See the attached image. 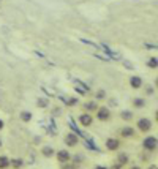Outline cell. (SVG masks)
Here are the masks:
<instances>
[{
    "label": "cell",
    "instance_id": "cell-1",
    "mask_svg": "<svg viewBox=\"0 0 158 169\" xmlns=\"http://www.w3.org/2000/svg\"><path fill=\"white\" fill-rule=\"evenodd\" d=\"M144 147H146L147 150H155L156 149V137L155 136H149V137H146L144 139Z\"/></svg>",
    "mask_w": 158,
    "mask_h": 169
},
{
    "label": "cell",
    "instance_id": "cell-2",
    "mask_svg": "<svg viewBox=\"0 0 158 169\" xmlns=\"http://www.w3.org/2000/svg\"><path fill=\"white\" fill-rule=\"evenodd\" d=\"M138 126H139L141 131H149L150 126H152V122H150L149 119H141V120L138 122Z\"/></svg>",
    "mask_w": 158,
    "mask_h": 169
},
{
    "label": "cell",
    "instance_id": "cell-3",
    "mask_svg": "<svg viewBox=\"0 0 158 169\" xmlns=\"http://www.w3.org/2000/svg\"><path fill=\"white\" fill-rule=\"evenodd\" d=\"M97 117H98L100 120H108V119H109V109H108V108H101V109H98Z\"/></svg>",
    "mask_w": 158,
    "mask_h": 169
},
{
    "label": "cell",
    "instance_id": "cell-4",
    "mask_svg": "<svg viewBox=\"0 0 158 169\" xmlns=\"http://www.w3.org/2000/svg\"><path fill=\"white\" fill-rule=\"evenodd\" d=\"M70 126H71V130H73V131H74V133H76L77 136H82L84 139H87V137H89V136H87V134H85L84 131H81V130L77 128V126H76V123H74V120H73V119H70Z\"/></svg>",
    "mask_w": 158,
    "mask_h": 169
},
{
    "label": "cell",
    "instance_id": "cell-5",
    "mask_svg": "<svg viewBox=\"0 0 158 169\" xmlns=\"http://www.w3.org/2000/svg\"><path fill=\"white\" fill-rule=\"evenodd\" d=\"M100 49H104V52H106V54L109 55L111 59H118V57H120V55H118L117 52H114L112 49H109L106 44H100Z\"/></svg>",
    "mask_w": 158,
    "mask_h": 169
},
{
    "label": "cell",
    "instance_id": "cell-6",
    "mask_svg": "<svg viewBox=\"0 0 158 169\" xmlns=\"http://www.w3.org/2000/svg\"><path fill=\"white\" fill-rule=\"evenodd\" d=\"M57 158H59V161H62V163H67V161L70 160V153H68L67 150H62V152L57 153Z\"/></svg>",
    "mask_w": 158,
    "mask_h": 169
},
{
    "label": "cell",
    "instance_id": "cell-7",
    "mask_svg": "<svg viewBox=\"0 0 158 169\" xmlns=\"http://www.w3.org/2000/svg\"><path fill=\"white\" fill-rule=\"evenodd\" d=\"M65 142H67L70 147L76 146V144H77V134H68L67 139H65Z\"/></svg>",
    "mask_w": 158,
    "mask_h": 169
},
{
    "label": "cell",
    "instance_id": "cell-8",
    "mask_svg": "<svg viewBox=\"0 0 158 169\" xmlns=\"http://www.w3.org/2000/svg\"><path fill=\"white\" fill-rule=\"evenodd\" d=\"M130 84H131V87H133V89H139V87L142 86V81H141V78L133 76V78L130 79Z\"/></svg>",
    "mask_w": 158,
    "mask_h": 169
},
{
    "label": "cell",
    "instance_id": "cell-9",
    "mask_svg": "<svg viewBox=\"0 0 158 169\" xmlns=\"http://www.w3.org/2000/svg\"><path fill=\"white\" fill-rule=\"evenodd\" d=\"M106 147H108L109 150L118 149V141H117V139H108V141H106Z\"/></svg>",
    "mask_w": 158,
    "mask_h": 169
},
{
    "label": "cell",
    "instance_id": "cell-10",
    "mask_svg": "<svg viewBox=\"0 0 158 169\" xmlns=\"http://www.w3.org/2000/svg\"><path fill=\"white\" fill-rule=\"evenodd\" d=\"M85 147H87V149H90V150H94V152H100V149L94 144L92 137H87V141H85Z\"/></svg>",
    "mask_w": 158,
    "mask_h": 169
},
{
    "label": "cell",
    "instance_id": "cell-11",
    "mask_svg": "<svg viewBox=\"0 0 158 169\" xmlns=\"http://www.w3.org/2000/svg\"><path fill=\"white\" fill-rule=\"evenodd\" d=\"M79 120H81V123H82L84 126H89V125L92 123V117H90L89 114H84V116H81V117H79Z\"/></svg>",
    "mask_w": 158,
    "mask_h": 169
},
{
    "label": "cell",
    "instance_id": "cell-12",
    "mask_svg": "<svg viewBox=\"0 0 158 169\" xmlns=\"http://www.w3.org/2000/svg\"><path fill=\"white\" fill-rule=\"evenodd\" d=\"M10 164V160L6 157H0V169H5Z\"/></svg>",
    "mask_w": 158,
    "mask_h": 169
},
{
    "label": "cell",
    "instance_id": "cell-13",
    "mask_svg": "<svg viewBox=\"0 0 158 169\" xmlns=\"http://www.w3.org/2000/svg\"><path fill=\"white\" fill-rule=\"evenodd\" d=\"M43 155H44V157H52V155H54V150H52V147H44V149H43Z\"/></svg>",
    "mask_w": 158,
    "mask_h": 169
},
{
    "label": "cell",
    "instance_id": "cell-14",
    "mask_svg": "<svg viewBox=\"0 0 158 169\" xmlns=\"http://www.w3.org/2000/svg\"><path fill=\"white\" fill-rule=\"evenodd\" d=\"M21 119H22L24 122H29V120L32 119V114H30V112H22V114H21Z\"/></svg>",
    "mask_w": 158,
    "mask_h": 169
},
{
    "label": "cell",
    "instance_id": "cell-15",
    "mask_svg": "<svg viewBox=\"0 0 158 169\" xmlns=\"http://www.w3.org/2000/svg\"><path fill=\"white\" fill-rule=\"evenodd\" d=\"M36 104H38L40 108H46V106H48V100H46V98H40Z\"/></svg>",
    "mask_w": 158,
    "mask_h": 169
},
{
    "label": "cell",
    "instance_id": "cell-16",
    "mask_svg": "<svg viewBox=\"0 0 158 169\" xmlns=\"http://www.w3.org/2000/svg\"><path fill=\"white\" fill-rule=\"evenodd\" d=\"M133 130H131V128H123L122 130V136H133Z\"/></svg>",
    "mask_w": 158,
    "mask_h": 169
},
{
    "label": "cell",
    "instance_id": "cell-17",
    "mask_svg": "<svg viewBox=\"0 0 158 169\" xmlns=\"http://www.w3.org/2000/svg\"><path fill=\"white\" fill-rule=\"evenodd\" d=\"M77 103L76 98H67V101H65V104H68V106H74Z\"/></svg>",
    "mask_w": 158,
    "mask_h": 169
},
{
    "label": "cell",
    "instance_id": "cell-18",
    "mask_svg": "<svg viewBox=\"0 0 158 169\" xmlns=\"http://www.w3.org/2000/svg\"><path fill=\"white\" fill-rule=\"evenodd\" d=\"M82 43H85V44H89V46H92V48H97V49H100V44H95V43H92V41H87V40H81Z\"/></svg>",
    "mask_w": 158,
    "mask_h": 169
},
{
    "label": "cell",
    "instance_id": "cell-19",
    "mask_svg": "<svg viewBox=\"0 0 158 169\" xmlns=\"http://www.w3.org/2000/svg\"><path fill=\"white\" fill-rule=\"evenodd\" d=\"M122 119H125V120H130V119H131V112H130V111H125V112H122Z\"/></svg>",
    "mask_w": 158,
    "mask_h": 169
},
{
    "label": "cell",
    "instance_id": "cell-20",
    "mask_svg": "<svg viewBox=\"0 0 158 169\" xmlns=\"http://www.w3.org/2000/svg\"><path fill=\"white\" fill-rule=\"evenodd\" d=\"M11 164L15 166V167H21V166H22V160H13Z\"/></svg>",
    "mask_w": 158,
    "mask_h": 169
},
{
    "label": "cell",
    "instance_id": "cell-21",
    "mask_svg": "<svg viewBox=\"0 0 158 169\" xmlns=\"http://www.w3.org/2000/svg\"><path fill=\"white\" fill-rule=\"evenodd\" d=\"M135 106H136V108H142V106H144V100H139V98H136V100H135Z\"/></svg>",
    "mask_w": 158,
    "mask_h": 169
},
{
    "label": "cell",
    "instance_id": "cell-22",
    "mask_svg": "<svg viewBox=\"0 0 158 169\" xmlns=\"http://www.w3.org/2000/svg\"><path fill=\"white\" fill-rule=\"evenodd\" d=\"M149 66H152V68H155V66H156V57H153V59H150V60H149Z\"/></svg>",
    "mask_w": 158,
    "mask_h": 169
},
{
    "label": "cell",
    "instance_id": "cell-23",
    "mask_svg": "<svg viewBox=\"0 0 158 169\" xmlns=\"http://www.w3.org/2000/svg\"><path fill=\"white\" fill-rule=\"evenodd\" d=\"M87 109H89V111H94V109H97V104H95V103H89V104H87Z\"/></svg>",
    "mask_w": 158,
    "mask_h": 169
},
{
    "label": "cell",
    "instance_id": "cell-24",
    "mask_svg": "<svg viewBox=\"0 0 158 169\" xmlns=\"http://www.w3.org/2000/svg\"><path fill=\"white\" fill-rule=\"evenodd\" d=\"M128 161V157L127 155H120V163H127Z\"/></svg>",
    "mask_w": 158,
    "mask_h": 169
},
{
    "label": "cell",
    "instance_id": "cell-25",
    "mask_svg": "<svg viewBox=\"0 0 158 169\" xmlns=\"http://www.w3.org/2000/svg\"><path fill=\"white\" fill-rule=\"evenodd\" d=\"M104 95H106V93H104V90H100L97 93V98H104Z\"/></svg>",
    "mask_w": 158,
    "mask_h": 169
},
{
    "label": "cell",
    "instance_id": "cell-26",
    "mask_svg": "<svg viewBox=\"0 0 158 169\" xmlns=\"http://www.w3.org/2000/svg\"><path fill=\"white\" fill-rule=\"evenodd\" d=\"M62 169H74V166H67V164H63Z\"/></svg>",
    "mask_w": 158,
    "mask_h": 169
},
{
    "label": "cell",
    "instance_id": "cell-27",
    "mask_svg": "<svg viewBox=\"0 0 158 169\" xmlns=\"http://www.w3.org/2000/svg\"><path fill=\"white\" fill-rule=\"evenodd\" d=\"M2 128H3V122H2V120H0V130H2Z\"/></svg>",
    "mask_w": 158,
    "mask_h": 169
},
{
    "label": "cell",
    "instance_id": "cell-28",
    "mask_svg": "<svg viewBox=\"0 0 158 169\" xmlns=\"http://www.w3.org/2000/svg\"><path fill=\"white\" fill-rule=\"evenodd\" d=\"M97 169H106V167H101V166H98V167H97Z\"/></svg>",
    "mask_w": 158,
    "mask_h": 169
},
{
    "label": "cell",
    "instance_id": "cell-29",
    "mask_svg": "<svg viewBox=\"0 0 158 169\" xmlns=\"http://www.w3.org/2000/svg\"><path fill=\"white\" fill-rule=\"evenodd\" d=\"M133 169H139V167H133Z\"/></svg>",
    "mask_w": 158,
    "mask_h": 169
}]
</instances>
